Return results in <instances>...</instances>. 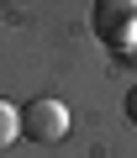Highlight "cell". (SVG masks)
Listing matches in <instances>:
<instances>
[{"mask_svg":"<svg viewBox=\"0 0 137 158\" xmlns=\"http://www.w3.org/2000/svg\"><path fill=\"white\" fill-rule=\"evenodd\" d=\"M16 137H21V111H16L11 100H0V153H6Z\"/></svg>","mask_w":137,"mask_h":158,"instance_id":"3957f363","label":"cell"},{"mask_svg":"<svg viewBox=\"0 0 137 158\" xmlns=\"http://www.w3.org/2000/svg\"><path fill=\"white\" fill-rule=\"evenodd\" d=\"M132 58H137V53H132Z\"/></svg>","mask_w":137,"mask_h":158,"instance_id":"5b68a950","label":"cell"},{"mask_svg":"<svg viewBox=\"0 0 137 158\" xmlns=\"http://www.w3.org/2000/svg\"><path fill=\"white\" fill-rule=\"evenodd\" d=\"M90 27L106 48L116 53H137V0H95V11H90Z\"/></svg>","mask_w":137,"mask_h":158,"instance_id":"6da1fadb","label":"cell"},{"mask_svg":"<svg viewBox=\"0 0 137 158\" xmlns=\"http://www.w3.org/2000/svg\"><path fill=\"white\" fill-rule=\"evenodd\" d=\"M21 137H27V142H63V137H68V106L53 100V95L27 100V111H21Z\"/></svg>","mask_w":137,"mask_h":158,"instance_id":"7a4b0ae2","label":"cell"},{"mask_svg":"<svg viewBox=\"0 0 137 158\" xmlns=\"http://www.w3.org/2000/svg\"><path fill=\"white\" fill-rule=\"evenodd\" d=\"M127 116H132V121H137V85H132V90H127Z\"/></svg>","mask_w":137,"mask_h":158,"instance_id":"277c9868","label":"cell"}]
</instances>
